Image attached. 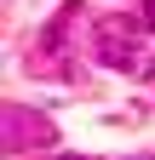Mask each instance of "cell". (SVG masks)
Here are the masks:
<instances>
[{"mask_svg":"<svg viewBox=\"0 0 155 160\" xmlns=\"http://www.w3.org/2000/svg\"><path fill=\"white\" fill-rule=\"evenodd\" d=\"M92 57L109 63V69H121V74H138V80L149 74V52L138 46V29L121 23V17H109V23L92 29Z\"/></svg>","mask_w":155,"mask_h":160,"instance_id":"6da1fadb","label":"cell"},{"mask_svg":"<svg viewBox=\"0 0 155 160\" xmlns=\"http://www.w3.org/2000/svg\"><path fill=\"white\" fill-rule=\"evenodd\" d=\"M144 160H149V154H144Z\"/></svg>","mask_w":155,"mask_h":160,"instance_id":"5b68a950","label":"cell"},{"mask_svg":"<svg viewBox=\"0 0 155 160\" xmlns=\"http://www.w3.org/2000/svg\"><path fill=\"white\" fill-rule=\"evenodd\" d=\"M29 143H52V120L12 103L6 114H0V154H23Z\"/></svg>","mask_w":155,"mask_h":160,"instance_id":"7a4b0ae2","label":"cell"},{"mask_svg":"<svg viewBox=\"0 0 155 160\" xmlns=\"http://www.w3.org/2000/svg\"><path fill=\"white\" fill-rule=\"evenodd\" d=\"M40 160H86V154H40Z\"/></svg>","mask_w":155,"mask_h":160,"instance_id":"277c9868","label":"cell"},{"mask_svg":"<svg viewBox=\"0 0 155 160\" xmlns=\"http://www.w3.org/2000/svg\"><path fill=\"white\" fill-rule=\"evenodd\" d=\"M144 29H155V0H144Z\"/></svg>","mask_w":155,"mask_h":160,"instance_id":"3957f363","label":"cell"}]
</instances>
